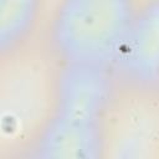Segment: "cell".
<instances>
[{
	"label": "cell",
	"instance_id": "1",
	"mask_svg": "<svg viewBox=\"0 0 159 159\" xmlns=\"http://www.w3.org/2000/svg\"><path fill=\"white\" fill-rule=\"evenodd\" d=\"M135 6L118 0H72L55 9L50 37L63 63L111 68L133 21Z\"/></svg>",
	"mask_w": 159,
	"mask_h": 159
},
{
	"label": "cell",
	"instance_id": "2",
	"mask_svg": "<svg viewBox=\"0 0 159 159\" xmlns=\"http://www.w3.org/2000/svg\"><path fill=\"white\" fill-rule=\"evenodd\" d=\"M107 148L102 120L52 111L9 159H106Z\"/></svg>",
	"mask_w": 159,
	"mask_h": 159
},
{
	"label": "cell",
	"instance_id": "3",
	"mask_svg": "<svg viewBox=\"0 0 159 159\" xmlns=\"http://www.w3.org/2000/svg\"><path fill=\"white\" fill-rule=\"evenodd\" d=\"M108 67L63 63L52 80L53 111L102 120L113 86Z\"/></svg>",
	"mask_w": 159,
	"mask_h": 159
},
{
	"label": "cell",
	"instance_id": "4",
	"mask_svg": "<svg viewBox=\"0 0 159 159\" xmlns=\"http://www.w3.org/2000/svg\"><path fill=\"white\" fill-rule=\"evenodd\" d=\"M114 65L124 80L135 86H149L159 80V1L135 7Z\"/></svg>",
	"mask_w": 159,
	"mask_h": 159
},
{
	"label": "cell",
	"instance_id": "5",
	"mask_svg": "<svg viewBox=\"0 0 159 159\" xmlns=\"http://www.w3.org/2000/svg\"><path fill=\"white\" fill-rule=\"evenodd\" d=\"M15 71L9 72V80L2 78V127L4 133L10 130V138L16 134H25L22 125H30L32 132L43 122L48 116H41L40 106L42 98L43 84L40 75L35 73V67L31 71L27 66H14ZM26 138V134H25ZM21 142V135H20ZM19 142V143H20Z\"/></svg>",
	"mask_w": 159,
	"mask_h": 159
},
{
	"label": "cell",
	"instance_id": "6",
	"mask_svg": "<svg viewBox=\"0 0 159 159\" xmlns=\"http://www.w3.org/2000/svg\"><path fill=\"white\" fill-rule=\"evenodd\" d=\"M41 4L36 1L0 2L1 53L12 56L26 42L37 22Z\"/></svg>",
	"mask_w": 159,
	"mask_h": 159
},
{
	"label": "cell",
	"instance_id": "7",
	"mask_svg": "<svg viewBox=\"0 0 159 159\" xmlns=\"http://www.w3.org/2000/svg\"><path fill=\"white\" fill-rule=\"evenodd\" d=\"M143 129L124 133L117 138L112 150L107 148L106 159H145L150 148V137Z\"/></svg>",
	"mask_w": 159,
	"mask_h": 159
}]
</instances>
